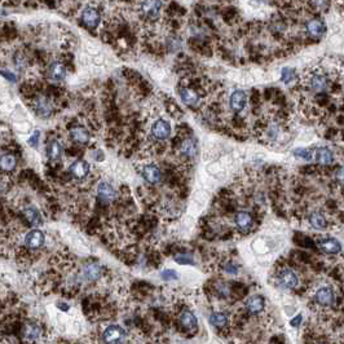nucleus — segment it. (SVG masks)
Instances as JSON below:
<instances>
[{"mask_svg":"<svg viewBox=\"0 0 344 344\" xmlns=\"http://www.w3.org/2000/svg\"><path fill=\"white\" fill-rule=\"evenodd\" d=\"M90 171H91V166L84 160H76L70 166V174L76 178H86L90 175Z\"/></svg>","mask_w":344,"mask_h":344,"instance_id":"18","label":"nucleus"},{"mask_svg":"<svg viewBox=\"0 0 344 344\" xmlns=\"http://www.w3.org/2000/svg\"><path fill=\"white\" fill-rule=\"evenodd\" d=\"M82 21L87 28H96L101 22L100 12L94 6H86L84 10H82Z\"/></svg>","mask_w":344,"mask_h":344,"instance_id":"10","label":"nucleus"},{"mask_svg":"<svg viewBox=\"0 0 344 344\" xmlns=\"http://www.w3.org/2000/svg\"><path fill=\"white\" fill-rule=\"evenodd\" d=\"M50 110H52V105L50 101L47 100L46 97L40 96L35 100V112L40 116H50Z\"/></svg>","mask_w":344,"mask_h":344,"instance_id":"24","label":"nucleus"},{"mask_svg":"<svg viewBox=\"0 0 344 344\" xmlns=\"http://www.w3.org/2000/svg\"><path fill=\"white\" fill-rule=\"evenodd\" d=\"M2 170L6 172H10L16 167V158L12 154H3L2 156Z\"/></svg>","mask_w":344,"mask_h":344,"instance_id":"29","label":"nucleus"},{"mask_svg":"<svg viewBox=\"0 0 344 344\" xmlns=\"http://www.w3.org/2000/svg\"><path fill=\"white\" fill-rule=\"evenodd\" d=\"M100 340L102 344H128L130 335L123 326L112 324L104 328Z\"/></svg>","mask_w":344,"mask_h":344,"instance_id":"4","label":"nucleus"},{"mask_svg":"<svg viewBox=\"0 0 344 344\" xmlns=\"http://www.w3.org/2000/svg\"><path fill=\"white\" fill-rule=\"evenodd\" d=\"M70 138L80 145H87L91 140V134L84 127H72L70 130Z\"/></svg>","mask_w":344,"mask_h":344,"instance_id":"21","label":"nucleus"},{"mask_svg":"<svg viewBox=\"0 0 344 344\" xmlns=\"http://www.w3.org/2000/svg\"><path fill=\"white\" fill-rule=\"evenodd\" d=\"M295 78H296V76H295V72L292 69H288V68H285V69L282 70V72H281V80L284 82V83L288 84V83H291V82L294 80Z\"/></svg>","mask_w":344,"mask_h":344,"instance_id":"31","label":"nucleus"},{"mask_svg":"<svg viewBox=\"0 0 344 344\" xmlns=\"http://www.w3.org/2000/svg\"><path fill=\"white\" fill-rule=\"evenodd\" d=\"M318 248L328 255H338L342 252V244L335 238H324L318 241Z\"/></svg>","mask_w":344,"mask_h":344,"instance_id":"17","label":"nucleus"},{"mask_svg":"<svg viewBox=\"0 0 344 344\" xmlns=\"http://www.w3.org/2000/svg\"><path fill=\"white\" fill-rule=\"evenodd\" d=\"M174 260H175L176 263L182 264V266H193L194 264L193 256L189 255V254H178V255H176L174 258Z\"/></svg>","mask_w":344,"mask_h":344,"instance_id":"30","label":"nucleus"},{"mask_svg":"<svg viewBox=\"0 0 344 344\" xmlns=\"http://www.w3.org/2000/svg\"><path fill=\"white\" fill-rule=\"evenodd\" d=\"M325 22L320 18L310 20L306 25V32H308L310 36H312V38H320V36L325 32Z\"/></svg>","mask_w":344,"mask_h":344,"instance_id":"19","label":"nucleus"},{"mask_svg":"<svg viewBox=\"0 0 344 344\" xmlns=\"http://www.w3.org/2000/svg\"><path fill=\"white\" fill-rule=\"evenodd\" d=\"M178 153L182 154V156L185 160H193L196 154H197V141L193 138H185L180 141V144L178 146Z\"/></svg>","mask_w":344,"mask_h":344,"instance_id":"11","label":"nucleus"},{"mask_svg":"<svg viewBox=\"0 0 344 344\" xmlns=\"http://www.w3.org/2000/svg\"><path fill=\"white\" fill-rule=\"evenodd\" d=\"M101 276H102V266H101L100 264L94 263H94H87L83 268H82L80 277L84 280V281H97V280L101 278Z\"/></svg>","mask_w":344,"mask_h":344,"instance_id":"13","label":"nucleus"},{"mask_svg":"<svg viewBox=\"0 0 344 344\" xmlns=\"http://www.w3.org/2000/svg\"><path fill=\"white\" fill-rule=\"evenodd\" d=\"M39 138H40V132L35 131L34 134L30 136V138H28V144L32 145V146H36L39 142Z\"/></svg>","mask_w":344,"mask_h":344,"instance_id":"35","label":"nucleus"},{"mask_svg":"<svg viewBox=\"0 0 344 344\" xmlns=\"http://www.w3.org/2000/svg\"><path fill=\"white\" fill-rule=\"evenodd\" d=\"M234 224L238 230L248 233L254 226V218L248 211H238L234 215Z\"/></svg>","mask_w":344,"mask_h":344,"instance_id":"15","label":"nucleus"},{"mask_svg":"<svg viewBox=\"0 0 344 344\" xmlns=\"http://www.w3.org/2000/svg\"><path fill=\"white\" fill-rule=\"evenodd\" d=\"M302 320H303V317H302V314H299V316H296L294 320H292V321H291V325H292V326L300 325Z\"/></svg>","mask_w":344,"mask_h":344,"instance_id":"38","label":"nucleus"},{"mask_svg":"<svg viewBox=\"0 0 344 344\" xmlns=\"http://www.w3.org/2000/svg\"><path fill=\"white\" fill-rule=\"evenodd\" d=\"M24 244H25L26 248H28V250H40L46 244V234L40 229H32L24 237Z\"/></svg>","mask_w":344,"mask_h":344,"instance_id":"7","label":"nucleus"},{"mask_svg":"<svg viewBox=\"0 0 344 344\" xmlns=\"http://www.w3.org/2000/svg\"><path fill=\"white\" fill-rule=\"evenodd\" d=\"M140 6L144 18L154 20L160 16L162 3L160 2H145V3H140Z\"/></svg>","mask_w":344,"mask_h":344,"instance_id":"16","label":"nucleus"},{"mask_svg":"<svg viewBox=\"0 0 344 344\" xmlns=\"http://www.w3.org/2000/svg\"><path fill=\"white\" fill-rule=\"evenodd\" d=\"M273 282L277 288L286 291H295L302 288L300 274L296 272V269L286 264L274 269Z\"/></svg>","mask_w":344,"mask_h":344,"instance_id":"1","label":"nucleus"},{"mask_svg":"<svg viewBox=\"0 0 344 344\" xmlns=\"http://www.w3.org/2000/svg\"><path fill=\"white\" fill-rule=\"evenodd\" d=\"M66 76L65 66L58 61H54L48 68V78L54 82H62Z\"/></svg>","mask_w":344,"mask_h":344,"instance_id":"20","label":"nucleus"},{"mask_svg":"<svg viewBox=\"0 0 344 344\" xmlns=\"http://www.w3.org/2000/svg\"><path fill=\"white\" fill-rule=\"evenodd\" d=\"M178 322L185 332H194L198 328V320L194 313L189 310H182L178 314Z\"/></svg>","mask_w":344,"mask_h":344,"instance_id":"12","label":"nucleus"},{"mask_svg":"<svg viewBox=\"0 0 344 344\" xmlns=\"http://www.w3.org/2000/svg\"><path fill=\"white\" fill-rule=\"evenodd\" d=\"M24 215H25V218L32 226H36L42 222L40 214H39V211L36 210L35 207H28V208H26V210L24 211Z\"/></svg>","mask_w":344,"mask_h":344,"instance_id":"27","label":"nucleus"},{"mask_svg":"<svg viewBox=\"0 0 344 344\" xmlns=\"http://www.w3.org/2000/svg\"><path fill=\"white\" fill-rule=\"evenodd\" d=\"M2 74H3V76H6V79H8V80H10V82H16V76H13V74H12V72H6V70H3V72H2Z\"/></svg>","mask_w":344,"mask_h":344,"instance_id":"37","label":"nucleus"},{"mask_svg":"<svg viewBox=\"0 0 344 344\" xmlns=\"http://www.w3.org/2000/svg\"><path fill=\"white\" fill-rule=\"evenodd\" d=\"M44 330L35 321H28L22 328V340L26 344H38L43 340Z\"/></svg>","mask_w":344,"mask_h":344,"instance_id":"5","label":"nucleus"},{"mask_svg":"<svg viewBox=\"0 0 344 344\" xmlns=\"http://www.w3.org/2000/svg\"><path fill=\"white\" fill-rule=\"evenodd\" d=\"M64 149L62 145L60 144L57 140H52L47 145V154L50 160H58L62 156Z\"/></svg>","mask_w":344,"mask_h":344,"instance_id":"26","label":"nucleus"},{"mask_svg":"<svg viewBox=\"0 0 344 344\" xmlns=\"http://www.w3.org/2000/svg\"><path fill=\"white\" fill-rule=\"evenodd\" d=\"M328 83L330 82H328V76L320 70H313V72H306L304 76V87H306V91L312 92L314 94H325L328 88Z\"/></svg>","mask_w":344,"mask_h":344,"instance_id":"3","label":"nucleus"},{"mask_svg":"<svg viewBox=\"0 0 344 344\" xmlns=\"http://www.w3.org/2000/svg\"><path fill=\"white\" fill-rule=\"evenodd\" d=\"M140 175H141V178H144L145 182H148V184H152V185H156V184H158V182H160L162 176H163L162 170L156 166V163H148V164L141 166Z\"/></svg>","mask_w":344,"mask_h":344,"instance_id":"8","label":"nucleus"},{"mask_svg":"<svg viewBox=\"0 0 344 344\" xmlns=\"http://www.w3.org/2000/svg\"><path fill=\"white\" fill-rule=\"evenodd\" d=\"M248 105V94L242 90H236L229 97V108L234 113H241Z\"/></svg>","mask_w":344,"mask_h":344,"instance_id":"9","label":"nucleus"},{"mask_svg":"<svg viewBox=\"0 0 344 344\" xmlns=\"http://www.w3.org/2000/svg\"><path fill=\"white\" fill-rule=\"evenodd\" d=\"M160 277L164 281H175V280L178 278V274L174 269H164V270L160 272Z\"/></svg>","mask_w":344,"mask_h":344,"instance_id":"32","label":"nucleus"},{"mask_svg":"<svg viewBox=\"0 0 344 344\" xmlns=\"http://www.w3.org/2000/svg\"><path fill=\"white\" fill-rule=\"evenodd\" d=\"M294 156L298 158H303L306 160H312V152L306 150V149H296V150H294Z\"/></svg>","mask_w":344,"mask_h":344,"instance_id":"34","label":"nucleus"},{"mask_svg":"<svg viewBox=\"0 0 344 344\" xmlns=\"http://www.w3.org/2000/svg\"><path fill=\"white\" fill-rule=\"evenodd\" d=\"M210 322L215 328H224L228 325V316L222 312H214L210 316Z\"/></svg>","mask_w":344,"mask_h":344,"instance_id":"28","label":"nucleus"},{"mask_svg":"<svg viewBox=\"0 0 344 344\" xmlns=\"http://www.w3.org/2000/svg\"><path fill=\"white\" fill-rule=\"evenodd\" d=\"M308 222H310V226L317 230H325L328 226V222L326 219V216L322 212H318V211H314V212L310 214L308 216Z\"/></svg>","mask_w":344,"mask_h":344,"instance_id":"22","label":"nucleus"},{"mask_svg":"<svg viewBox=\"0 0 344 344\" xmlns=\"http://www.w3.org/2000/svg\"><path fill=\"white\" fill-rule=\"evenodd\" d=\"M335 178H336V182H338L339 184L344 185V167H340L338 171L335 172Z\"/></svg>","mask_w":344,"mask_h":344,"instance_id":"36","label":"nucleus"},{"mask_svg":"<svg viewBox=\"0 0 344 344\" xmlns=\"http://www.w3.org/2000/svg\"><path fill=\"white\" fill-rule=\"evenodd\" d=\"M316 160L320 164L328 166V164H332V160H334V154H332V152L328 148H320L316 152Z\"/></svg>","mask_w":344,"mask_h":344,"instance_id":"25","label":"nucleus"},{"mask_svg":"<svg viewBox=\"0 0 344 344\" xmlns=\"http://www.w3.org/2000/svg\"><path fill=\"white\" fill-rule=\"evenodd\" d=\"M97 194H98V198L102 202H110V200H113L114 197H116V190L108 182H100L98 188H97Z\"/></svg>","mask_w":344,"mask_h":344,"instance_id":"23","label":"nucleus"},{"mask_svg":"<svg viewBox=\"0 0 344 344\" xmlns=\"http://www.w3.org/2000/svg\"><path fill=\"white\" fill-rule=\"evenodd\" d=\"M148 134L149 138L158 144V142H163L167 141L172 134V123L171 119L166 116H156L149 123L148 127Z\"/></svg>","mask_w":344,"mask_h":344,"instance_id":"2","label":"nucleus"},{"mask_svg":"<svg viewBox=\"0 0 344 344\" xmlns=\"http://www.w3.org/2000/svg\"><path fill=\"white\" fill-rule=\"evenodd\" d=\"M222 270L226 273V274H232L234 276L238 273V266H236L234 263H232V262H228V263H226L224 266H222Z\"/></svg>","mask_w":344,"mask_h":344,"instance_id":"33","label":"nucleus"},{"mask_svg":"<svg viewBox=\"0 0 344 344\" xmlns=\"http://www.w3.org/2000/svg\"><path fill=\"white\" fill-rule=\"evenodd\" d=\"M266 299L262 295H251L244 300V312L248 313V316H260L266 312Z\"/></svg>","mask_w":344,"mask_h":344,"instance_id":"6","label":"nucleus"},{"mask_svg":"<svg viewBox=\"0 0 344 344\" xmlns=\"http://www.w3.org/2000/svg\"><path fill=\"white\" fill-rule=\"evenodd\" d=\"M178 94H180V98L184 104H186L188 106L196 108L198 106V104L200 101V96L194 88L189 87V86H184L178 90Z\"/></svg>","mask_w":344,"mask_h":344,"instance_id":"14","label":"nucleus"}]
</instances>
